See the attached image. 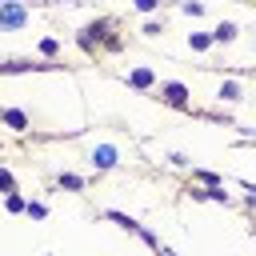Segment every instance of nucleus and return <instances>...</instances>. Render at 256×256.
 Returning a JSON list of instances; mask_svg holds the SVG:
<instances>
[{"label": "nucleus", "instance_id": "3", "mask_svg": "<svg viewBox=\"0 0 256 256\" xmlns=\"http://www.w3.org/2000/svg\"><path fill=\"white\" fill-rule=\"evenodd\" d=\"M92 164H96V168H112V164H116V148H112V144H100V148L92 152Z\"/></svg>", "mask_w": 256, "mask_h": 256}, {"label": "nucleus", "instance_id": "10", "mask_svg": "<svg viewBox=\"0 0 256 256\" xmlns=\"http://www.w3.org/2000/svg\"><path fill=\"white\" fill-rule=\"evenodd\" d=\"M60 184H64V188H72V192H76V188H84V180H80V176H72V172H68V176H60Z\"/></svg>", "mask_w": 256, "mask_h": 256}, {"label": "nucleus", "instance_id": "11", "mask_svg": "<svg viewBox=\"0 0 256 256\" xmlns=\"http://www.w3.org/2000/svg\"><path fill=\"white\" fill-rule=\"evenodd\" d=\"M220 96H224V100H236V96H240V88H236V84H224V88H220Z\"/></svg>", "mask_w": 256, "mask_h": 256}, {"label": "nucleus", "instance_id": "12", "mask_svg": "<svg viewBox=\"0 0 256 256\" xmlns=\"http://www.w3.org/2000/svg\"><path fill=\"white\" fill-rule=\"evenodd\" d=\"M160 256H172V252H168V248H160Z\"/></svg>", "mask_w": 256, "mask_h": 256}, {"label": "nucleus", "instance_id": "5", "mask_svg": "<svg viewBox=\"0 0 256 256\" xmlns=\"http://www.w3.org/2000/svg\"><path fill=\"white\" fill-rule=\"evenodd\" d=\"M28 68H48V64H28V60H8V64H0V72H28Z\"/></svg>", "mask_w": 256, "mask_h": 256}, {"label": "nucleus", "instance_id": "8", "mask_svg": "<svg viewBox=\"0 0 256 256\" xmlns=\"http://www.w3.org/2000/svg\"><path fill=\"white\" fill-rule=\"evenodd\" d=\"M108 216H112V220H116L120 228H128V232H140V224H136V220H128L124 212H108Z\"/></svg>", "mask_w": 256, "mask_h": 256}, {"label": "nucleus", "instance_id": "4", "mask_svg": "<svg viewBox=\"0 0 256 256\" xmlns=\"http://www.w3.org/2000/svg\"><path fill=\"white\" fill-rule=\"evenodd\" d=\"M128 84H132V88H148V84H152V72H148V68H136V72L128 76Z\"/></svg>", "mask_w": 256, "mask_h": 256}, {"label": "nucleus", "instance_id": "7", "mask_svg": "<svg viewBox=\"0 0 256 256\" xmlns=\"http://www.w3.org/2000/svg\"><path fill=\"white\" fill-rule=\"evenodd\" d=\"M232 36H236V24H220V28L212 32V40H220V44H224V40H232Z\"/></svg>", "mask_w": 256, "mask_h": 256}, {"label": "nucleus", "instance_id": "2", "mask_svg": "<svg viewBox=\"0 0 256 256\" xmlns=\"http://www.w3.org/2000/svg\"><path fill=\"white\" fill-rule=\"evenodd\" d=\"M160 92H164V100H168V104H176V108H184V104H188V88H184V84H164Z\"/></svg>", "mask_w": 256, "mask_h": 256}, {"label": "nucleus", "instance_id": "9", "mask_svg": "<svg viewBox=\"0 0 256 256\" xmlns=\"http://www.w3.org/2000/svg\"><path fill=\"white\" fill-rule=\"evenodd\" d=\"M0 192H16V180H12V172H4V168H0Z\"/></svg>", "mask_w": 256, "mask_h": 256}, {"label": "nucleus", "instance_id": "6", "mask_svg": "<svg viewBox=\"0 0 256 256\" xmlns=\"http://www.w3.org/2000/svg\"><path fill=\"white\" fill-rule=\"evenodd\" d=\"M4 120H8L12 128H20V132L28 128V116H24V112H16V108H12V112H4Z\"/></svg>", "mask_w": 256, "mask_h": 256}, {"label": "nucleus", "instance_id": "1", "mask_svg": "<svg viewBox=\"0 0 256 256\" xmlns=\"http://www.w3.org/2000/svg\"><path fill=\"white\" fill-rule=\"evenodd\" d=\"M28 20V12L20 4H0V28H20Z\"/></svg>", "mask_w": 256, "mask_h": 256}]
</instances>
